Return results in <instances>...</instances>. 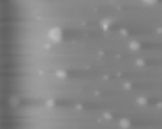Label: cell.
I'll use <instances>...</instances> for the list:
<instances>
[{
  "instance_id": "cell-1",
  "label": "cell",
  "mask_w": 162,
  "mask_h": 129,
  "mask_svg": "<svg viewBox=\"0 0 162 129\" xmlns=\"http://www.w3.org/2000/svg\"><path fill=\"white\" fill-rule=\"evenodd\" d=\"M50 40H52V42H60V40H62V31H60L58 27L50 29Z\"/></svg>"
},
{
  "instance_id": "cell-2",
  "label": "cell",
  "mask_w": 162,
  "mask_h": 129,
  "mask_svg": "<svg viewBox=\"0 0 162 129\" xmlns=\"http://www.w3.org/2000/svg\"><path fill=\"white\" fill-rule=\"evenodd\" d=\"M121 127H123V129H129V127H131V121L123 119V121H121Z\"/></svg>"
},
{
  "instance_id": "cell-3",
  "label": "cell",
  "mask_w": 162,
  "mask_h": 129,
  "mask_svg": "<svg viewBox=\"0 0 162 129\" xmlns=\"http://www.w3.org/2000/svg\"><path fill=\"white\" fill-rule=\"evenodd\" d=\"M102 27H104V29H110V27H112V21H108V19L102 21Z\"/></svg>"
},
{
  "instance_id": "cell-4",
  "label": "cell",
  "mask_w": 162,
  "mask_h": 129,
  "mask_svg": "<svg viewBox=\"0 0 162 129\" xmlns=\"http://www.w3.org/2000/svg\"><path fill=\"white\" fill-rule=\"evenodd\" d=\"M56 77H60V79H65V77H67V71H58V73H56Z\"/></svg>"
},
{
  "instance_id": "cell-5",
  "label": "cell",
  "mask_w": 162,
  "mask_h": 129,
  "mask_svg": "<svg viewBox=\"0 0 162 129\" xmlns=\"http://www.w3.org/2000/svg\"><path fill=\"white\" fill-rule=\"evenodd\" d=\"M46 106L52 108V106H56V102H54V100H46Z\"/></svg>"
},
{
  "instance_id": "cell-6",
  "label": "cell",
  "mask_w": 162,
  "mask_h": 129,
  "mask_svg": "<svg viewBox=\"0 0 162 129\" xmlns=\"http://www.w3.org/2000/svg\"><path fill=\"white\" fill-rule=\"evenodd\" d=\"M131 48L133 50H139V42H131Z\"/></svg>"
}]
</instances>
